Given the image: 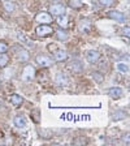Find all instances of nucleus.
Listing matches in <instances>:
<instances>
[{"label":"nucleus","instance_id":"obj_1","mask_svg":"<svg viewBox=\"0 0 130 146\" xmlns=\"http://www.w3.org/2000/svg\"><path fill=\"white\" fill-rule=\"evenodd\" d=\"M34 77H35V68L33 65H26L22 70V80L27 82L34 80Z\"/></svg>","mask_w":130,"mask_h":146},{"label":"nucleus","instance_id":"obj_2","mask_svg":"<svg viewBox=\"0 0 130 146\" xmlns=\"http://www.w3.org/2000/svg\"><path fill=\"white\" fill-rule=\"evenodd\" d=\"M35 21L40 25H48L52 22V17L49 13L42 12V13H38V15L35 16Z\"/></svg>","mask_w":130,"mask_h":146},{"label":"nucleus","instance_id":"obj_3","mask_svg":"<svg viewBox=\"0 0 130 146\" xmlns=\"http://www.w3.org/2000/svg\"><path fill=\"white\" fill-rule=\"evenodd\" d=\"M49 12H51L52 16H63V15H65V7L60 3L52 4L49 7Z\"/></svg>","mask_w":130,"mask_h":146},{"label":"nucleus","instance_id":"obj_4","mask_svg":"<svg viewBox=\"0 0 130 146\" xmlns=\"http://www.w3.org/2000/svg\"><path fill=\"white\" fill-rule=\"evenodd\" d=\"M53 29H52L49 25H39V26L35 29V33L39 36H47L49 34H52Z\"/></svg>","mask_w":130,"mask_h":146},{"label":"nucleus","instance_id":"obj_5","mask_svg":"<svg viewBox=\"0 0 130 146\" xmlns=\"http://www.w3.org/2000/svg\"><path fill=\"white\" fill-rule=\"evenodd\" d=\"M35 61L39 64L42 68H48L52 65V60L48 58V56H46V55H38Z\"/></svg>","mask_w":130,"mask_h":146},{"label":"nucleus","instance_id":"obj_6","mask_svg":"<svg viewBox=\"0 0 130 146\" xmlns=\"http://www.w3.org/2000/svg\"><path fill=\"white\" fill-rule=\"evenodd\" d=\"M108 17L115 20V21H117V22H125V20H126L125 15L122 12H120V11H109Z\"/></svg>","mask_w":130,"mask_h":146},{"label":"nucleus","instance_id":"obj_7","mask_svg":"<svg viewBox=\"0 0 130 146\" xmlns=\"http://www.w3.org/2000/svg\"><path fill=\"white\" fill-rule=\"evenodd\" d=\"M17 38H18V40H20V42H21L24 46H26V47H33V46H34L33 40H31L30 38L26 35V34L22 33V31H18V33H17Z\"/></svg>","mask_w":130,"mask_h":146},{"label":"nucleus","instance_id":"obj_8","mask_svg":"<svg viewBox=\"0 0 130 146\" xmlns=\"http://www.w3.org/2000/svg\"><path fill=\"white\" fill-rule=\"evenodd\" d=\"M86 59H87L88 63L94 64L100 59V54L98 51H95V50H88V51L86 52Z\"/></svg>","mask_w":130,"mask_h":146},{"label":"nucleus","instance_id":"obj_9","mask_svg":"<svg viewBox=\"0 0 130 146\" xmlns=\"http://www.w3.org/2000/svg\"><path fill=\"white\" fill-rule=\"evenodd\" d=\"M107 93H108V95L112 99H118V98H121L122 94H124V91H122L121 88H112V89H109Z\"/></svg>","mask_w":130,"mask_h":146},{"label":"nucleus","instance_id":"obj_10","mask_svg":"<svg viewBox=\"0 0 130 146\" xmlns=\"http://www.w3.org/2000/svg\"><path fill=\"white\" fill-rule=\"evenodd\" d=\"M13 123H15V125L17 128H21V129H25L26 128V120H25V117L24 116H21V115H17L15 117V120H13Z\"/></svg>","mask_w":130,"mask_h":146},{"label":"nucleus","instance_id":"obj_11","mask_svg":"<svg viewBox=\"0 0 130 146\" xmlns=\"http://www.w3.org/2000/svg\"><path fill=\"white\" fill-rule=\"evenodd\" d=\"M16 55H17L18 60H21V61H27L29 60V52H27L25 48H22V47L21 48H17Z\"/></svg>","mask_w":130,"mask_h":146},{"label":"nucleus","instance_id":"obj_12","mask_svg":"<svg viewBox=\"0 0 130 146\" xmlns=\"http://www.w3.org/2000/svg\"><path fill=\"white\" fill-rule=\"evenodd\" d=\"M53 58H55V60L56 61H63V60H65V59L68 58V54L64 50H56V51L53 52Z\"/></svg>","mask_w":130,"mask_h":146},{"label":"nucleus","instance_id":"obj_13","mask_svg":"<svg viewBox=\"0 0 130 146\" xmlns=\"http://www.w3.org/2000/svg\"><path fill=\"white\" fill-rule=\"evenodd\" d=\"M11 103H12L15 107L21 106V103H22V98H21V95H18V94H13V95H11Z\"/></svg>","mask_w":130,"mask_h":146},{"label":"nucleus","instance_id":"obj_14","mask_svg":"<svg viewBox=\"0 0 130 146\" xmlns=\"http://www.w3.org/2000/svg\"><path fill=\"white\" fill-rule=\"evenodd\" d=\"M56 82H57L59 85H68V78L67 76L64 74V73H60L59 72L56 74Z\"/></svg>","mask_w":130,"mask_h":146},{"label":"nucleus","instance_id":"obj_15","mask_svg":"<svg viewBox=\"0 0 130 146\" xmlns=\"http://www.w3.org/2000/svg\"><path fill=\"white\" fill-rule=\"evenodd\" d=\"M90 26H91V24H90V21L88 20H82L81 22H79V30L83 33H87L88 30H90Z\"/></svg>","mask_w":130,"mask_h":146},{"label":"nucleus","instance_id":"obj_16","mask_svg":"<svg viewBox=\"0 0 130 146\" xmlns=\"http://www.w3.org/2000/svg\"><path fill=\"white\" fill-rule=\"evenodd\" d=\"M126 112L125 111H115V112L112 113V120H121V119H125L126 117Z\"/></svg>","mask_w":130,"mask_h":146},{"label":"nucleus","instance_id":"obj_17","mask_svg":"<svg viewBox=\"0 0 130 146\" xmlns=\"http://www.w3.org/2000/svg\"><path fill=\"white\" fill-rule=\"evenodd\" d=\"M8 61H9V56L3 52V54H0V68H4L8 65Z\"/></svg>","mask_w":130,"mask_h":146},{"label":"nucleus","instance_id":"obj_18","mask_svg":"<svg viewBox=\"0 0 130 146\" xmlns=\"http://www.w3.org/2000/svg\"><path fill=\"white\" fill-rule=\"evenodd\" d=\"M4 9H5L7 12L12 13L13 11H15V9H16L15 3H12V1H9V0H7V1H4Z\"/></svg>","mask_w":130,"mask_h":146},{"label":"nucleus","instance_id":"obj_19","mask_svg":"<svg viewBox=\"0 0 130 146\" xmlns=\"http://www.w3.org/2000/svg\"><path fill=\"white\" fill-rule=\"evenodd\" d=\"M116 69L118 70V72H121V73H127V70H129V68H127V65L125 63H117L116 64Z\"/></svg>","mask_w":130,"mask_h":146},{"label":"nucleus","instance_id":"obj_20","mask_svg":"<svg viewBox=\"0 0 130 146\" xmlns=\"http://www.w3.org/2000/svg\"><path fill=\"white\" fill-rule=\"evenodd\" d=\"M56 38L60 40H67L68 38H69V35H68L67 31H64V30H57L56 31Z\"/></svg>","mask_w":130,"mask_h":146},{"label":"nucleus","instance_id":"obj_21","mask_svg":"<svg viewBox=\"0 0 130 146\" xmlns=\"http://www.w3.org/2000/svg\"><path fill=\"white\" fill-rule=\"evenodd\" d=\"M57 24L60 25V26H63L64 29L68 26V18L65 17V15H63V16H57Z\"/></svg>","mask_w":130,"mask_h":146},{"label":"nucleus","instance_id":"obj_22","mask_svg":"<svg viewBox=\"0 0 130 146\" xmlns=\"http://www.w3.org/2000/svg\"><path fill=\"white\" fill-rule=\"evenodd\" d=\"M31 116H33V120H34V123H38L40 121V117H39V110H33L31 111Z\"/></svg>","mask_w":130,"mask_h":146},{"label":"nucleus","instance_id":"obj_23","mask_svg":"<svg viewBox=\"0 0 130 146\" xmlns=\"http://www.w3.org/2000/svg\"><path fill=\"white\" fill-rule=\"evenodd\" d=\"M116 0H99V3L103 7H112Z\"/></svg>","mask_w":130,"mask_h":146},{"label":"nucleus","instance_id":"obj_24","mask_svg":"<svg viewBox=\"0 0 130 146\" xmlns=\"http://www.w3.org/2000/svg\"><path fill=\"white\" fill-rule=\"evenodd\" d=\"M8 51V44L5 42H0V54Z\"/></svg>","mask_w":130,"mask_h":146},{"label":"nucleus","instance_id":"obj_25","mask_svg":"<svg viewBox=\"0 0 130 146\" xmlns=\"http://www.w3.org/2000/svg\"><path fill=\"white\" fill-rule=\"evenodd\" d=\"M48 50H49V51H52V50H53V51H56V50H57V47H56L55 44H49L48 46Z\"/></svg>","mask_w":130,"mask_h":146}]
</instances>
